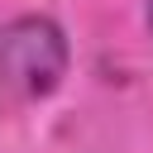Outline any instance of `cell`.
<instances>
[{"mask_svg": "<svg viewBox=\"0 0 153 153\" xmlns=\"http://www.w3.org/2000/svg\"><path fill=\"white\" fill-rule=\"evenodd\" d=\"M67 76V38L53 19L24 14L0 24V115L53 96Z\"/></svg>", "mask_w": 153, "mask_h": 153, "instance_id": "6da1fadb", "label": "cell"}, {"mask_svg": "<svg viewBox=\"0 0 153 153\" xmlns=\"http://www.w3.org/2000/svg\"><path fill=\"white\" fill-rule=\"evenodd\" d=\"M148 24H153V0H148Z\"/></svg>", "mask_w": 153, "mask_h": 153, "instance_id": "7a4b0ae2", "label": "cell"}]
</instances>
